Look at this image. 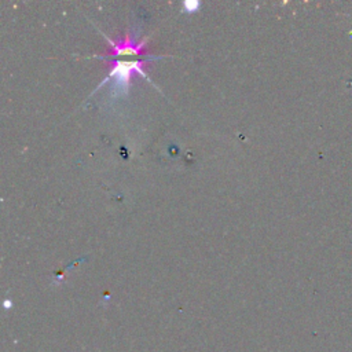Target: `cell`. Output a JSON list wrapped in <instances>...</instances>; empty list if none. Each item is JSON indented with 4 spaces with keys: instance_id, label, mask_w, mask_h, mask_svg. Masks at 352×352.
Listing matches in <instances>:
<instances>
[{
    "instance_id": "obj_3",
    "label": "cell",
    "mask_w": 352,
    "mask_h": 352,
    "mask_svg": "<svg viewBox=\"0 0 352 352\" xmlns=\"http://www.w3.org/2000/svg\"><path fill=\"white\" fill-rule=\"evenodd\" d=\"M201 7L199 1H194V0H187L183 3V10L187 12H194Z\"/></svg>"
},
{
    "instance_id": "obj_2",
    "label": "cell",
    "mask_w": 352,
    "mask_h": 352,
    "mask_svg": "<svg viewBox=\"0 0 352 352\" xmlns=\"http://www.w3.org/2000/svg\"><path fill=\"white\" fill-rule=\"evenodd\" d=\"M103 37L109 43V50L104 55H95L99 59H106V60H113L114 58H126V56H138L142 52H144L147 47V38L138 40L139 37V30H129L125 33V36L117 40H113L107 37L104 33H102Z\"/></svg>"
},
{
    "instance_id": "obj_1",
    "label": "cell",
    "mask_w": 352,
    "mask_h": 352,
    "mask_svg": "<svg viewBox=\"0 0 352 352\" xmlns=\"http://www.w3.org/2000/svg\"><path fill=\"white\" fill-rule=\"evenodd\" d=\"M161 56H151V58H143V59H135V60H125V59H117V60H109V73L103 78V81L95 88L92 94H95L98 89H100L109 80H113L110 98L117 99L121 96H126L129 92V82L133 73H139L142 77H144L147 81L153 82L146 73V65L150 60L160 59ZM154 84V82H153Z\"/></svg>"
}]
</instances>
